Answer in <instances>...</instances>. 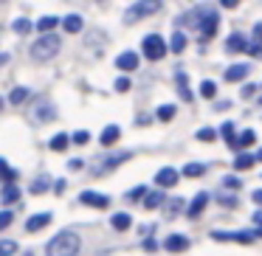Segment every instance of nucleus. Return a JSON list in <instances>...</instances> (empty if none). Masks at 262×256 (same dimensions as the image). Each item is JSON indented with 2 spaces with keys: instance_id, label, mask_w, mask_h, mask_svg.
Wrapping results in <instances>:
<instances>
[{
  "instance_id": "f257e3e1",
  "label": "nucleus",
  "mask_w": 262,
  "mask_h": 256,
  "mask_svg": "<svg viewBox=\"0 0 262 256\" xmlns=\"http://www.w3.org/2000/svg\"><path fill=\"white\" fill-rule=\"evenodd\" d=\"M46 253L48 256H76L79 253V237L74 231H59L46 245Z\"/></svg>"
},
{
  "instance_id": "f03ea898",
  "label": "nucleus",
  "mask_w": 262,
  "mask_h": 256,
  "mask_svg": "<svg viewBox=\"0 0 262 256\" xmlns=\"http://www.w3.org/2000/svg\"><path fill=\"white\" fill-rule=\"evenodd\" d=\"M59 37L57 34H42L40 40H34V45H31V57L37 59V62H48V59H54L59 54Z\"/></svg>"
},
{
  "instance_id": "7ed1b4c3",
  "label": "nucleus",
  "mask_w": 262,
  "mask_h": 256,
  "mask_svg": "<svg viewBox=\"0 0 262 256\" xmlns=\"http://www.w3.org/2000/svg\"><path fill=\"white\" fill-rule=\"evenodd\" d=\"M161 9V0H138L127 9L124 14V23H136V20H144V17H152L155 12Z\"/></svg>"
},
{
  "instance_id": "20e7f679",
  "label": "nucleus",
  "mask_w": 262,
  "mask_h": 256,
  "mask_svg": "<svg viewBox=\"0 0 262 256\" xmlns=\"http://www.w3.org/2000/svg\"><path fill=\"white\" fill-rule=\"evenodd\" d=\"M141 51H144V57H147L149 62H158V59H164V54L169 51V48H166V40L161 34H147L144 37Z\"/></svg>"
},
{
  "instance_id": "39448f33",
  "label": "nucleus",
  "mask_w": 262,
  "mask_h": 256,
  "mask_svg": "<svg viewBox=\"0 0 262 256\" xmlns=\"http://www.w3.org/2000/svg\"><path fill=\"white\" fill-rule=\"evenodd\" d=\"M211 239H220V242L251 245V242H254V234H251V231H211Z\"/></svg>"
},
{
  "instance_id": "423d86ee",
  "label": "nucleus",
  "mask_w": 262,
  "mask_h": 256,
  "mask_svg": "<svg viewBox=\"0 0 262 256\" xmlns=\"http://www.w3.org/2000/svg\"><path fill=\"white\" fill-rule=\"evenodd\" d=\"M79 203H82V205H93V208H107V205H110V197H107V194H99V192L85 189V192L79 194Z\"/></svg>"
},
{
  "instance_id": "0eeeda50",
  "label": "nucleus",
  "mask_w": 262,
  "mask_h": 256,
  "mask_svg": "<svg viewBox=\"0 0 262 256\" xmlns=\"http://www.w3.org/2000/svg\"><path fill=\"white\" fill-rule=\"evenodd\" d=\"M178 180H181V172L172 169V166H164V169H161L158 175H155V183H158L161 189H172Z\"/></svg>"
},
{
  "instance_id": "6e6552de",
  "label": "nucleus",
  "mask_w": 262,
  "mask_h": 256,
  "mask_svg": "<svg viewBox=\"0 0 262 256\" xmlns=\"http://www.w3.org/2000/svg\"><path fill=\"white\" fill-rule=\"evenodd\" d=\"M217 23H220V17H217L214 12H206L203 23H200V37H203V40H211V37L217 34ZM203 40H200V42H203Z\"/></svg>"
},
{
  "instance_id": "1a4fd4ad",
  "label": "nucleus",
  "mask_w": 262,
  "mask_h": 256,
  "mask_svg": "<svg viewBox=\"0 0 262 256\" xmlns=\"http://www.w3.org/2000/svg\"><path fill=\"white\" fill-rule=\"evenodd\" d=\"M138 54L136 51H124V54H119V59H116V68L119 71H124V74H130V71H136L138 68Z\"/></svg>"
},
{
  "instance_id": "9d476101",
  "label": "nucleus",
  "mask_w": 262,
  "mask_h": 256,
  "mask_svg": "<svg viewBox=\"0 0 262 256\" xmlns=\"http://www.w3.org/2000/svg\"><path fill=\"white\" fill-rule=\"evenodd\" d=\"M209 200H211V197H209L206 192H198V194H194V200H192V205L186 208V214L192 217V220H194V217H200V214H203V208L209 205Z\"/></svg>"
},
{
  "instance_id": "9b49d317",
  "label": "nucleus",
  "mask_w": 262,
  "mask_h": 256,
  "mask_svg": "<svg viewBox=\"0 0 262 256\" xmlns=\"http://www.w3.org/2000/svg\"><path fill=\"white\" fill-rule=\"evenodd\" d=\"M164 248L169 250V253H181V250H186V248H189V239L183 237V234H172V237H166Z\"/></svg>"
},
{
  "instance_id": "f8f14e48",
  "label": "nucleus",
  "mask_w": 262,
  "mask_h": 256,
  "mask_svg": "<svg viewBox=\"0 0 262 256\" xmlns=\"http://www.w3.org/2000/svg\"><path fill=\"white\" fill-rule=\"evenodd\" d=\"M48 222H51V211H40V214H34L29 222H26V231L34 234V231H40V228H46Z\"/></svg>"
},
{
  "instance_id": "ddd939ff",
  "label": "nucleus",
  "mask_w": 262,
  "mask_h": 256,
  "mask_svg": "<svg viewBox=\"0 0 262 256\" xmlns=\"http://www.w3.org/2000/svg\"><path fill=\"white\" fill-rule=\"evenodd\" d=\"M124 160H130V152H121V155H116V158L110 155V158L104 160V164H99V166H96V175H104L107 169H116V166L124 164Z\"/></svg>"
},
{
  "instance_id": "4468645a",
  "label": "nucleus",
  "mask_w": 262,
  "mask_h": 256,
  "mask_svg": "<svg viewBox=\"0 0 262 256\" xmlns=\"http://www.w3.org/2000/svg\"><path fill=\"white\" fill-rule=\"evenodd\" d=\"M248 76V62H239V65H231V68L226 71V82H239Z\"/></svg>"
},
{
  "instance_id": "2eb2a0df",
  "label": "nucleus",
  "mask_w": 262,
  "mask_h": 256,
  "mask_svg": "<svg viewBox=\"0 0 262 256\" xmlns=\"http://www.w3.org/2000/svg\"><path fill=\"white\" fill-rule=\"evenodd\" d=\"M164 203H166V194H164V192H149L147 197H144V208H147V211L161 208Z\"/></svg>"
},
{
  "instance_id": "dca6fc26",
  "label": "nucleus",
  "mask_w": 262,
  "mask_h": 256,
  "mask_svg": "<svg viewBox=\"0 0 262 256\" xmlns=\"http://www.w3.org/2000/svg\"><path fill=\"white\" fill-rule=\"evenodd\" d=\"M245 48H248V42H245L243 34H231L226 40V51L228 54H239V51H245Z\"/></svg>"
},
{
  "instance_id": "f3484780",
  "label": "nucleus",
  "mask_w": 262,
  "mask_h": 256,
  "mask_svg": "<svg viewBox=\"0 0 262 256\" xmlns=\"http://www.w3.org/2000/svg\"><path fill=\"white\" fill-rule=\"evenodd\" d=\"M110 225H113L116 231H127V228L133 225V217L127 214V211H119V214H113V217H110Z\"/></svg>"
},
{
  "instance_id": "a211bd4d",
  "label": "nucleus",
  "mask_w": 262,
  "mask_h": 256,
  "mask_svg": "<svg viewBox=\"0 0 262 256\" xmlns=\"http://www.w3.org/2000/svg\"><path fill=\"white\" fill-rule=\"evenodd\" d=\"M119 135H121V130L116 124H110V127H104V132H102L99 141H102V147H113V144L119 141Z\"/></svg>"
},
{
  "instance_id": "6ab92c4d",
  "label": "nucleus",
  "mask_w": 262,
  "mask_h": 256,
  "mask_svg": "<svg viewBox=\"0 0 262 256\" xmlns=\"http://www.w3.org/2000/svg\"><path fill=\"white\" fill-rule=\"evenodd\" d=\"M82 26H85V23H82V17H79V14H68V17L62 20V29L68 31V34H79V31H82Z\"/></svg>"
},
{
  "instance_id": "aec40b11",
  "label": "nucleus",
  "mask_w": 262,
  "mask_h": 256,
  "mask_svg": "<svg viewBox=\"0 0 262 256\" xmlns=\"http://www.w3.org/2000/svg\"><path fill=\"white\" fill-rule=\"evenodd\" d=\"M0 200H3V203H17V200H20V189L14 186V183H6L3 192H0Z\"/></svg>"
},
{
  "instance_id": "412c9836",
  "label": "nucleus",
  "mask_w": 262,
  "mask_h": 256,
  "mask_svg": "<svg viewBox=\"0 0 262 256\" xmlns=\"http://www.w3.org/2000/svg\"><path fill=\"white\" fill-rule=\"evenodd\" d=\"M57 23H59L57 17H51V14H46V17H40V20H37V29H40L42 34H54V29H57Z\"/></svg>"
},
{
  "instance_id": "4be33fe9",
  "label": "nucleus",
  "mask_w": 262,
  "mask_h": 256,
  "mask_svg": "<svg viewBox=\"0 0 262 256\" xmlns=\"http://www.w3.org/2000/svg\"><path fill=\"white\" fill-rule=\"evenodd\" d=\"M169 48L172 54H181L183 48H186V34H181V31H175V34H172V40H169Z\"/></svg>"
},
{
  "instance_id": "5701e85b",
  "label": "nucleus",
  "mask_w": 262,
  "mask_h": 256,
  "mask_svg": "<svg viewBox=\"0 0 262 256\" xmlns=\"http://www.w3.org/2000/svg\"><path fill=\"white\" fill-rule=\"evenodd\" d=\"M68 141H71L68 132H59V135L51 138V144H48V147H51L54 152H62V149H68Z\"/></svg>"
},
{
  "instance_id": "b1692460",
  "label": "nucleus",
  "mask_w": 262,
  "mask_h": 256,
  "mask_svg": "<svg viewBox=\"0 0 262 256\" xmlns=\"http://www.w3.org/2000/svg\"><path fill=\"white\" fill-rule=\"evenodd\" d=\"M254 164H256V158H254V155H237V158H234V169H239V172L251 169Z\"/></svg>"
},
{
  "instance_id": "393cba45",
  "label": "nucleus",
  "mask_w": 262,
  "mask_h": 256,
  "mask_svg": "<svg viewBox=\"0 0 262 256\" xmlns=\"http://www.w3.org/2000/svg\"><path fill=\"white\" fill-rule=\"evenodd\" d=\"M181 175H186V177H200V175H206V166H203V164H186Z\"/></svg>"
},
{
  "instance_id": "a878e982",
  "label": "nucleus",
  "mask_w": 262,
  "mask_h": 256,
  "mask_svg": "<svg viewBox=\"0 0 262 256\" xmlns=\"http://www.w3.org/2000/svg\"><path fill=\"white\" fill-rule=\"evenodd\" d=\"M220 135L226 138V141L231 144V147H237V138H234V124H231V121H226V124L220 127Z\"/></svg>"
},
{
  "instance_id": "bb28decb",
  "label": "nucleus",
  "mask_w": 262,
  "mask_h": 256,
  "mask_svg": "<svg viewBox=\"0 0 262 256\" xmlns=\"http://www.w3.org/2000/svg\"><path fill=\"white\" fill-rule=\"evenodd\" d=\"M178 93H181L183 102H192V93H189V87H186V76L183 74H178Z\"/></svg>"
},
{
  "instance_id": "cd10ccee",
  "label": "nucleus",
  "mask_w": 262,
  "mask_h": 256,
  "mask_svg": "<svg viewBox=\"0 0 262 256\" xmlns=\"http://www.w3.org/2000/svg\"><path fill=\"white\" fill-rule=\"evenodd\" d=\"M214 93H217V85L211 79H206L203 85H200V96L203 99H214Z\"/></svg>"
},
{
  "instance_id": "c85d7f7f",
  "label": "nucleus",
  "mask_w": 262,
  "mask_h": 256,
  "mask_svg": "<svg viewBox=\"0 0 262 256\" xmlns=\"http://www.w3.org/2000/svg\"><path fill=\"white\" fill-rule=\"evenodd\" d=\"M175 119V107L172 104H161L158 107V121H172Z\"/></svg>"
},
{
  "instance_id": "c756f323",
  "label": "nucleus",
  "mask_w": 262,
  "mask_h": 256,
  "mask_svg": "<svg viewBox=\"0 0 262 256\" xmlns=\"http://www.w3.org/2000/svg\"><path fill=\"white\" fill-rule=\"evenodd\" d=\"M254 141H256V132H254V130H243V135H239L237 147H251Z\"/></svg>"
},
{
  "instance_id": "7c9ffc66",
  "label": "nucleus",
  "mask_w": 262,
  "mask_h": 256,
  "mask_svg": "<svg viewBox=\"0 0 262 256\" xmlns=\"http://www.w3.org/2000/svg\"><path fill=\"white\" fill-rule=\"evenodd\" d=\"M12 29L17 31V34H29V31H31V23H29L26 17H20V20H14V23H12Z\"/></svg>"
},
{
  "instance_id": "2f4dec72",
  "label": "nucleus",
  "mask_w": 262,
  "mask_h": 256,
  "mask_svg": "<svg viewBox=\"0 0 262 256\" xmlns=\"http://www.w3.org/2000/svg\"><path fill=\"white\" fill-rule=\"evenodd\" d=\"M194 138H198V141H214V130H211V127H203V130H198L194 132Z\"/></svg>"
},
{
  "instance_id": "473e14b6",
  "label": "nucleus",
  "mask_w": 262,
  "mask_h": 256,
  "mask_svg": "<svg viewBox=\"0 0 262 256\" xmlns=\"http://www.w3.org/2000/svg\"><path fill=\"white\" fill-rule=\"evenodd\" d=\"M26 96H29V90H26V87H14L12 96H9V102H12V104H20Z\"/></svg>"
},
{
  "instance_id": "72a5a7b5",
  "label": "nucleus",
  "mask_w": 262,
  "mask_h": 256,
  "mask_svg": "<svg viewBox=\"0 0 262 256\" xmlns=\"http://www.w3.org/2000/svg\"><path fill=\"white\" fill-rule=\"evenodd\" d=\"M144 194H147V189L144 186H136V189H130V192H127V197L124 200H130V203H136V200H141Z\"/></svg>"
},
{
  "instance_id": "f704fd0d",
  "label": "nucleus",
  "mask_w": 262,
  "mask_h": 256,
  "mask_svg": "<svg viewBox=\"0 0 262 256\" xmlns=\"http://www.w3.org/2000/svg\"><path fill=\"white\" fill-rule=\"evenodd\" d=\"M181 208H183V200H178V197H175V200H169V208H166V217H175Z\"/></svg>"
},
{
  "instance_id": "c9c22d12",
  "label": "nucleus",
  "mask_w": 262,
  "mask_h": 256,
  "mask_svg": "<svg viewBox=\"0 0 262 256\" xmlns=\"http://www.w3.org/2000/svg\"><path fill=\"white\" fill-rule=\"evenodd\" d=\"M46 189H48V177H40V180H34V183H31V192H34V194L46 192Z\"/></svg>"
},
{
  "instance_id": "e433bc0d",
  "label": "nucleus",
  "mask_w": 262,
  "mask_h": 256,
  "mask_svg": "<svg viewBox=\"0 0 262 256\" xmlns=\"http://www.w3.org/2000/svg\"><path fill=\"white\" fill-rule=\"evenodd\" d=\"M12 220H14V217H12V211H0V231L12 225Z\"/></svg>"
},
{
  "instance_id": "4c0bfd02",
  "label": "nucleus",
  "mask_w": 262,
  "mask_h": 256,
  "mask_svg": "<svg viewBox=\"0 0 262 256\" xmlns=\"http://www.w3.org/2000/svg\"><path fill=\"white\" fill-rule=\"evenodd\" d=\"M116 90L127 93V90H130V79H127V76H119V79H116Z\"/></svg>"
},
{
  "instance_id": "58836bf2",
  "label": "nucleus",
  "mask_w": 262,
  "mask_h": 256,
  "mask_svg": "<svg viewBox=\"0 0 262 256\" xmlns=\"http://www.w3.org/2000/svg\"><path fill=\"white\" fill-rule=\"evenodd\" d=\"M259 40H262V23H256L254 26V40H251V45H259Z\"/></svg>"
},
{
  "instance_id": "ea45409f",
  "label": "nucleus",
  "mask_w": 262,
  "mask_h": 256,
  "mask_svg": "<svg viewBox=\"0 0 262 256\" xmlns=\"http://www.w3.org/2000/svg\"><path fill=\"white\" fill-rule=\"evenodd\" d=\"M88 138H91V135H88V132H85V130H79V132H74V144H88Z\"/></svg>"
},
{
  "instance_id": "a19ab883",
  "label": "nucleus",
  "mask_w": 262,
  "mask_h": 256,
  "mask_svg": "<svg viewBox=\"0 0 262 256\" xmlns=\"http://www.w3.org/2000/svg\"><path fill=\"white\" fill-rule=\"evenodd\" d=\"M239 93H243V99H248V96H254V93H256V87L254 85H243V90H239Z\"/></svg>"
},
{
  "instance_id": "79ce46f5",
  "label": "nucleus",
  "mask_w": 262,
  "mask_h": 256,
  "mask_svg": "<svg viewBox=\"0 0 262 256\" xmlns=\"http://www.w3.org/2000/svg\"><path fill=\"white\" fill-rule=\"evenodd\" d=\"M223 186H228V189H239V180H237V177H226V180H223Z\"/></svg>"
},
{
  "instance_id": "37998d69",
  "label": "nucleus",
  "mask_w": 262,
  "mask_h": 256,
  "mask_svg": "<svg viewBox=\"0 0 262 256\" xmlns=\"http://www.w3.org/2000/svg\"><path fill=\"white\" fill-rule=\"evenodd\" d=\"M220 6H226V9H237V6H239V0H220Z\"/></svg>"
},
{
  "instance_id": "c03bdc74",
  "label": "nucleus",
  "mask_w": 262,
  "mask_h": 256,
  "mask_svg": "<svg viewBox=\"0 0 262 256\" xmlns=\"http://www.w3.org/2000/svg\"><path fill=\"white\" fill-rule=\"evenodd\" d=\"M158 248V242H155V239H144V250H155Z\"/></svg>"
},
{
  "instance_id": "a18cd8bd",
  "label": "nucleus",
  "mask_w": 262,
  "mask_h": 256,
  "mask_svg": "<svg viewBox=\"0 0 262 256\" xmlns=\"http://www.w3.org/2000/svg\"><path fill=\"white\" fill-rule=\"evenodd\" d=\"M251 200H254V203H256V205H262V189H256V192H254V194H251Z\"/></svg>"
},
{
  "instance_id": "49530a36",
  "label": "nucleus",
  "mask_w": 262,
  "mask_h": 256,
  "mask_svg": "<svg viewBox=\"0 0 262 256\" xmlns=\"http://www.w3.org/2000/svg\"><path fill=\"white\" fill-rule=\"evenodd\" d=\"M254 222H256V225L262 228V208H259V211H256V214H254Z\"/></svg>"
},
{
  "instance_id": "de8ad7c7",
  "label": "nucleus",
  "mask_w": 262,
  "mask_h": 256,
  "mask_svg": "<svg viewBox=\"0 0 262 256\" xmlns=\"http://www.w3.org/2000/svg\"><path fill=\"white\" fill-rule=\"evenodd\" d=\"M254 158H256V160H262V149H259V152H256V155H254Z\"/></svg>"
},
{
  "instance_id": "09e8293b",
  "label": "nucleus",
  "mask_w": 262,
  "mask_h": 256,
  "mask_svg": "<svg viewBox=\"0 0 262 256\" xmlns=\"http://www.w3.org/2000/svg\"><path fill=\"white\" fill-rule=\"evenodd\" d=\"M254 237H262V228H259V231H256V234H254Z\"/></svg>"
},
{
  "instance_id": "8fccbe9b",
  "label": "nucleus",
  "mask_w": 262,
  "mask_h": 256,
  "mask_svg": "<svg viewBox=\"0 0 262 256\" xmlns=\"http://www.w3.org/2000/svg\"><path fill=\"white\" fill-rule=\"evenodd\" d=\"M0 107H3V99H0Z\"/></svg>"
},
{
  "instance_id": "3c124183",
  "label": "nucleus",
  "mask_w": 262,
  "mask_h": 256,
  "mask_svg": "<svg viewBox=\"0 0 262 256\" xmlns=\"http://www.w3.org/2000/svg\"><path fill=\"white\" fill-rule=\"evenodd\" d=\"M259 104H262V96H259Z\"/></svg>"
},
{
  "instance_id": "603ef678",
  "label": "nucleus",
  "mask_w": 262,
  "mask_h": 256,
  "mask_svg": "<svg viewBox=\"0 0 262 256\" xmlns=\"http://www.w3.org/2000/svg\"><path fill=\"white\" fill-rule=\"evenodd\" d=\"M26 256H31V253H26Z\"/></svg>"
},
{
  "instance_id": "864d4df0",
  "label": "nucleus",
  "mask_w": 262,
  "mask_h": 256,
  "mask_svg": "<svg viewBox=\"0 0 262 256\" xmlns=\"http://www.w3.org/2000/svg\"><path fill=\"white\" fill-rule=\"evenodd\" d=\"M0 256H3V253H0Z\"/></svg>"
}]
</instances>
